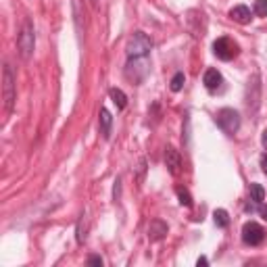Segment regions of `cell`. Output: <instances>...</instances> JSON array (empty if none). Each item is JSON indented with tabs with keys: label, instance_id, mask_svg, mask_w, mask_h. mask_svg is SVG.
<instances>
[{
	"label": "cell",
	"instance_id": "4",
	"mask_svg": "<svg viewBox=\"0 0 267 267\" xmlns=\"http://www.w3.org/2000/svg\"><path fill=\"white\" fill-rule=\"evenodd\" d=\"M215 121L219 125V130L223 134H228V136H234V134L240 130V115H238V111H234V108H221V111L217 113Z\"/></svg>",
	"mask_w": 267,
	"mask_h": 267
},
{
	"label": "cell",
	"instance_id": "8",
	"mask_svg": "<svg viewBox=\"0 0 267 267\" xmlns=\"http://www.w3.org/2000/svg\"><path fill=\"white\" fill-rule=\"evenodd\" d=\"M165 165L169 169L171 175H178L182 171V155L180 150H175L173 146H167L165 148Z\"/></svg>",
	"mask_w": 267,
	"mask_h": 267
},
{
	"label": "cell",
	"instance_id": "18",
	"mask_svg": "<svg viewBox=\"0 0 267 267\" xmlns=\"http://www.w3.org/2000/svg\"><path fill=\"white\" fill-rule=\"evenodd\" d=\"M184 83H186V75H184L182 71H178L173 75V80H171V92H180L182 88H184Z\"/></svg>",
	"mask_w": 267,
	"mask_h": 267
},
{
	"label": "cell",
	"instance_id": "5",
	"mask_svg": "<svg viewBox=\"0 0 267 267\" xmlns=\"http://www.w3.org/2000/svg\"><path fill=\"white\" fill-rule=\"evenodd\" d=\"M148 61L146 56H140V58H130L128 61V67H125V78L134 83H140L144 81V78L148 75Z\"/></svg>",
	"mask_w": 267,
	"mask_h": 267
},
{
	"label": "cell",
	"instance_id": "7",
	"mask_svg": "<svg viewBox=\"0 0 267 267\" xmlns=\"http://www.w3.org/2000/svg\"><path fill=\"white\" fill-rule=\"evenodd\" d=\"M213 53L219 61H232L238 54V44L230 38H217L213 42Z\"/></svg>",
	"mask_w": 267,
	"mask_h": 267
},
{
	"label": "cell",
	"instance_id": "15",
	"mask_svg": "<svg viewBox=\"0 0 267 267\" xmlns=\"http://www.w3.org/2000/svg\"><path fill=\"white\" fill-rule=\"evenodd\" d=\"M213 221H215L217 228H228V225H230L228 211H225V209H215V211H213Z\"/></svg>",
	"mask_w": 267,
	"mask_h": 267
},
{
	"label": "cell",
	"instance_id": "24",
	"mask_svg": "<svg viewBox=\"0 0 267 267\" xmlns=\"http://www.w3.org/2000/svg\"><path fill=\"white\" fill-rule=\"evenodd\" d=\"M259 213H261V215L265 217V219H267V207H265V205H261V207H259Z\"/></svg>",
	"mask_w": 267,
	"mask_h": 267
},
{
	"label": "cell",
	"instance_id": "11",
	"mask_svg": "<svg viewBox=\"0 0 267 267\" xmlns=\"http://www.w3.org/2000/svg\"><path fill=\"white\" fill-rule=\"evenodd\" d=\"M203 83L209 92H215L217 88L221 86V73L217 69H207L205 71V78H203Z\"/></svg>",
	"mask_w": 267,
	"mask_h": 267
},
{
	"label": "cell",
	"instance_id": "23",
	"mask_svg": "<svg viewBox=\"0 0 267 267\" xmlns=\"http://www.w3.org/2000/svg\"><path fill=\"white\" fill-rule=\"evenodd\" d=\"M261 144H263V148L267 150V128H265V132H263V136H261Z\"/></svg>",
	"mask_w": 267,
	"mask_h": 267
},
{
	"label": "cell",
	"instance_id": "12",
	"mask_svg": "<svg viewBox=\"0 0 267 267\" xmlns=\"http://www.w3.org/2000/svg\"><path fill=\"white\" fill-rule=\"evenodd\" d=\"M253 13H250V8L248 6H244V4H238V6H234L232 11H230V17L236 23H240V25H246L250 19H253V17H250Z\"/></svg>",
	"mask_w": 267,
	"mask_h": 267
},
{
	"label": "cell",
	"instance_id": "16",
	"mask_svg": "<svg viewBox=\"0 0 267 267\" xmlns=\"http://www.w3.org/2000/svg\"><path fill=\"white\" fill-rule=\"evenodd\" d=\"M265 198V188L261 184H250V200H253L255 205H261Z\"/></svg>",
	"mask_w": 267,
	"mask_h": 267
},
{
	"label": "cell",
	"instance_id": "13",
	"mask_svg": "<svg viewBox=\"0 0 267 267\" xmlns=\"http://www.w3.org/2000/svg\"><path fill=\"white\" fill-rule=\"evenodd\" d=\"M108 96H111V100L115 103V107L119 108V111H123V108L128 107V96H125L123 90H119V88H111V90H108Z\"/></svg>",
	"mask_w": 267,
	"mask_h": 267
},
{
	"label": "cell",
	"instance_id": "9",
	"mask_svg": "<svg viewBox=\"0 0 267 267\" xmlns=\"http://www.w3.org/2000/svg\"><path fill=\"white\" fill-rule=\"evenodd\" d=\"M167 232H169V228H167V223L163 219H153L150 225H148V240L150 242L163 240L167 236Z\"/></svg>",
	"mask_w": 267,
	"mask_h": 267
},
{
	"label": "cell",
	"instance_id": "3",
	"mask_svg": "<svg viewBox=\"0 0 267 267\" xmlns=\"http://www.w3.org/2000/svg\"><path fill=\"white\" fill-rule=\"evenodd\" d=\"M15 75L13 69L8 65H4L2 69V100H4V111L11 113L13 107H15V100H17V90H15Z\"/></svg>",
	"mask_w": 267,
	"mask_h": 267
},
{
	"label": "cell",
	"instance_id": "6",
	"mask_svg": "<svg viewBox=\"0 0 267 267\" xmlns=\"http://www.w3.org/2000/svg\"><path fill=\"white\" fill-rule=\"evenodd\" d=\"M242 240H244V244H248V246L263 244V240H265L263 225L257 223V221H246L244 225H242Z\"/></svg>",
	"mask_w": 267,
	"mask_h": 267
},
{
	"label": "cell",
	"instance_id": "1",
	"mask_svg": "<svg viewBox=\"0 0 267 267\" xmlns=\"http://www.w3.org/2000/svg\"><path fill=\"white\" fill-rule=\"evenodd\" d=\"M150 48H153V38L146 36L144 31H134L125 44V53H128V58H140L146 56Z\"/></svg>",
	"mask_w": 267,
	"mask_h": 267
},
{
	"label": "cell",
	"instance_id": "19",
	"mask_svg": "<svg viewBox=\"0 0 267 267\" xmlns=\"http://www.w3.org/2000/svg\"><path fill=\"white\" fill-rule=\"evenodd\" d=\"M253 13H255L257 17H267V0H255Z\"/></svg>",
	"mask_w": 267,
	"mask_h": 267
},
{
	"label": "cell",
	"instance_id": "25",
	"mask_svg": "<svg viewBox=\"0 0 267 267\" xmlns=\"http://www.w3.org/2000/svg\"><path fill=\"white\" fill-rule=\"evenodd\" d=\"M90 2H92V6H94V8H98V0H90Z\"/></svg>",
	"mask_w": 267,
	"mask_h": 267
},
{
	"label": "cell",
	"instance_id": "22",
	"mask_svg": "<svg viewBox=\"0 0 267 267\" xmlns=\"http://www.w3.org/2000/svg\"><path fill=\"white\" fill-rule=\"evenodd\" d=\"M261 169H263V173L267 175V155H265V157H261Z\"/></svg>",
	"mask_w": 267,
	"mask_h": 267
},
{
	"label": "cell",
	"instance_id": "14",
	"mask_svg": "<svg viewBox=\"0 0 267 267\" xmlns=\"http://www.w3.org/2000/svg\"><path fill=\"white\" fill-rule=\"evenodd\" d=\"M88 238V215L83 213L78 221V234H75V240H78V244H83Z\"/></svg>",
	"mask_w": 267,
	"mask_h": 267
},
{
	"label": "cell",
	"instance_id": "21",
	"mask_svg": "<svg viewBox=\"0 0 267 267\" xmlns=\"http://www.w3.org/2000/svg\"><path fill=\"white\" fill-rule=\"evenodd\" d=\"M196 265H198V267H207V265H209V259H207V257H198Z\"/></svg>",
	"mask_w": 267,
	"mask_h": 267
},
{
	"label": "cell",
	"instance_id": "2",
	"mask_svg": "<svg viewBox=\"0 0 267 267\" xmlns=\"http://www.w3.org/2000/svg\"><path fill=\"white\" fill-rule=\"evenodd\" d=\"M17 46H19V54L23 61H29L33 54V48H36V33H33V23L29 19L23 21L19 38H17Z\"/></svg>",
	"mask_w": 267,
	"mask_h": 267
},
{
	"label": "cell",
	"instance_id": "20",
	"mask_svg": "<svg viewBox=\"0 0 267 267\" xmlns=\"http://www.w3.org/2000/svg\"><path fill=\"white\" fill-rule=\"evenodd\" d=\"M86 263H88V265H98V267H103V259L96 257V255H92V257H88Z\"/></svg>",
	"mask_w": 267,
	"mask_h": 267
},
{
	"label": "cell",
	"instance_id": "10",
	"mask_svg": "<svg viewBox=\"0 0 267 267\" xmlns=\"http://www.w3.org/2000/svg\"><path fill=\"white\" fill-rule=\"evenodd\" d=\"M111 125H113V117H111V113H108L107 108H100L98 128H100V134H103L105 140H108V136H111Z\"/></svg>",
	"mask_w": 267,
	"mask_h": 267
},
{
	"label": "cell",
	"instance_id": "17",
	"mask_svg": "<svg viewBox=\"0 0 267 267\" xmlns=\"http://www.w3.org/2000/svg\"><path fill=\"white\" fill-rule=\"evenodd\" d=\"M175 194H178L180 205H182V207H192V196H190V192H188L186 188L178 186V188H175Z\"/></svg>",
	"mask_w": 267,
	"mask_h": 267
}]
</instances>
